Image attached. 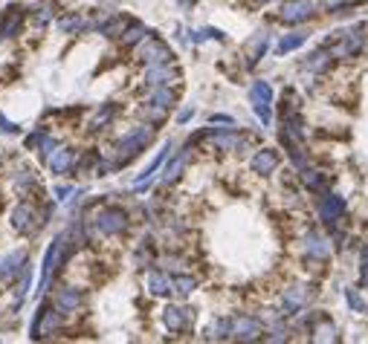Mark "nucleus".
Listing matches in <instances>:
<instances>
[{"mask_svg": "<svg viewBox=\"0 0 368 344\" xmlns=\"http://www.w3.org/2000/svg\"><path fill=\"white\" fill-rule=\"evenodd\" d=\"M46 134H50V127H46V125H38L35 130H32V134L24 136V147H26V151H35V147L41 145V139H44Z\"/></svg>", "mask_w": 368, "mask_h": 344, "instance_id": "40", "label": "nucleus"}, {"mask_svg": "<svg viewBox=\"0 0 368 344\" xmlns=\"http://www.w3.org/2000/svg\"><path fill=\"white\" fill-rule=\"evenodd\" d=\"M157 264H159L157 240H154V235H142L139 243H137V249H134V266L137 269H154Z\"/></svg>", "mask_w": 368, "mask_h": 344, "instance_id": "26", "label": "nucleus"}, {"mask_svg": "<svg viewBox=\"0 0 368 344\" xmlns=\"http://www.w3.org/2000/svg\"><path fill=\"white\" fill-rule=\"evenodd\" d=\"M308 38H310V32H305V29L287 32V35H281V38H279V44H276V55H287V53H293V49L305 46V44H308Z\"/></svg>", "mask_w": 368, "mask_h": 344, "instance_id": "31", "label": "nucleus"}, {"mask_svg": "<svg viewBox=\"0 0 368 344\" xmlns=\"http://www.w3.org/2000/svg\"><path fill=\"white\" fill-rule=\"evenodd\" d=\"M82 249H85V246H82V240L73 235L70 226L53 237V243L46 246L44 264H41V281H38V295H41V298L53 292V287H55V281L61 278V272L67 269V264L73 260V255H78Z\"/></svg>", "mask_w": 368, "mask_h": 344, "instance_id": "1", "label": "nucleus"}, {"mask_svg": "<svg viewBox=\"0 0 368 344\" xmlns=\"http://www.w3.org/2000/svg\"><path fill=\"white\" fill-rule=\"evenodd\" d=\"M301 249H305V257H308V260L325 264V260L331 257V252H333V243H331V237L319 235L316 228H310V232L305 235V240H301Z\"/></svg>", "mask_w": 368, "mask_h": 344, "instance_id": "22", "label": "nucleus"}, {"mask_svg": "<svg viewBox=\"0 0 368 344\" xmlns=\"http://www.w3.org/2000/svg\"><path fill=\"white\" fill-rule=\"evenodd\" d=\"M26 21H29V9L21 3H9L0 12V41H15L18 35H24Z\"/></svg>", "mask_w": 368, "mask_h": 344, "instance_id": "13", "label": "nucleus"}, {"mask_svg": "<svg viewBox=\"0 0 368 344\" xmlns=\"http://www.w3.org/2000/svg\"><path fill=\"white\" fill-rule=\"evenodd\" d=\"M55 24L61 35H87V32H96V12L93 9L61 12Z\"/></svg>", "mask_w": 368, "mask_h": 344, "instance_id": "12", "label": "nucleus"}, {"mask_svg": "<svg viewBox=\"0 0 368 344\" xmlns=\"http://www.w3.org/2000/svg\"><path fill=\"white\" fill-rule=\"evenodd\" d=\"M61 145H64V142H61L58 136H53V134H46V136L41 139V145L35 147V151H38V156H41V159L46 162V159H50V156H53V154L58 151V147H61Z\"/></svg>", "mask_w": 368, "mask_h": 344, "instance_id": "39", "label": "nucleus"}, {"mask_svg": "<svg viewBox=\"0 0 368 344\" xmlns=\"http://www.w3.org/2000/svg\"><path fill=\"white\" fill-rule=\"evenodd\" d=\"M102 162V154H99V147H87V154L82 156L78 154V165H76V174H82V176H93L96 174V165Z\"/></svg>", "mask_w": 368, "mask_h": 344, "instance_id": "36", "label": "nucleus"}, {"mask_svg": "<svg viewBox=\"0 0 368 344\" xmlns=\"http://www.w3.org/2000/svg\"><path fill=\"white\" fill-rule=\"evenodd\" d=\"M29 266V249H12L0 255V287H12Z\"/></svg>", "mask_w": 368, "mask_h": 344, "instance_id": "17", "label": "nucleus"}, {"mask_svg": "<svg viewBox=\"0 0 368 344\" xmlns=\"http://www.w3.org/2000/svg\"><path fill=\"white\" fill-rule=\"evenodd\" d=\"M229 333H232V316H220V318H215L209 327H206V341H227L229 338Z\"/></svg>", "mask_w": 368, "mask_h": 344, "instance_id": "35", "label": "nucleus"}, {"mask_svg": "<svg viewBox=\"0 0 368 344\" xmlns=\"http://www.w3.org/2000/svg\"><path fill=\"white\" fill-rule=\"evenodd\" d=\"M310 338L313 341H340V327L333 324L328 316H319V321L313 324V330H310Z\"/></svg>", "mask_w": 368, "mask_h": 344, "instance_id": "33", "label": "nucleus"}, {"mask_svg": "<svg viewBox=\"0 0 368 344\" xmlns=\"http://www.w3.org/2000/svg\"><path fill=\"white\" fill-rule=\"evenodd\" d=\"M154 139H157V125H151V122H139L134 127H128L125 134L114 142V151H107V156L114 159V168L116 171L128 168L137 156H142L148 151V147L154 145Z\"/></svg>", "mask_w": 368, "mask_h": 344, "instance_id": "3", "label": "nucleus"}, {"mask_svg": "<svg viewBox=\"0 0 368 344\" xmlns=\"http://www.w3.org/2000/svg\"><path fill=\"white\" fill-rule=\"evenodd\" d=\"M354 3H357V6H360V3H368V0H354Z\"/></svg>", "mask_w": 368, "mask_h": 344, "instance_id": "50", "label": "nucleus"}, {"mask_svg": "<svg viewBox=\"0 0 368 344\" xmlns=\"http://www.w3.org/2000/svg\"><path fill=\"white\" fill-rule=\"evenodd\" d=\"M319 6H322V12H328V15H340L348 6V0H319Z\"/></svg>", "mask_w": 368, "mask_h": 344, "instance_id": "42", "label": "nucleus"}, {"mask_svg": "<svg viewBox=\"0 0 368 344\" xmlns=\"http://www.w3.org/2000/svg\"><path fill=\"white\" fill-rule=\"evenodd\" d=\"M29 289H32V264L21 272V278L12 284V298H15V313L24 307V301L29 298Z\"/></svg>", "mask_w": 368, "mask_h": 344, "instance_id": "32", "label": "nucleus"}, {"mask_svg": "<svg viewBox=\"0 0 368 344\" xmlns=\"http://www.w3.org/2000/svg\"><path fill=\"white\" fill-rule=\"evenodd\" d=\"M134 58L139 67H157V64H174L177 55H174V49L157 35H148L137 49H134Z\"/></svg>", "mask_w": 368, "mask_h": 344, "instance_id": "7", "label": "nucleus"}, {"mask_svg": "<svg viewBox=\"0 0 368 344\" xmlns=\"http://www.w3.org/2000/svg\"><path fill=\"white\" fill-rule=\"evenodd\" d=\"M365 41H368V26L365 24H354L348 29L333 32L325 44L333 49V55H337V58H357L365 49Z\"/></svg>", "mask_w": 368, "mask_h": 344, "instance_id": "5", "label": "nucleus"}, {"mask_svg": "<svg viewBox=\"0 0 368 344\" xmlns=\"http://www.w3.org/2000/svg\"><path fill=\"white\" fill-rule=\"evenodd\" d=\"M12 188H15V194L21 197V200H35V203H41V200H46V191H44V183H41V174L32 168V165H18L12 171Z\"/></svg>", "mask_w": 368, "mask_h": 344, "instance_id": "6", "label": "nucleus"}, {"mask_svg": "<svg viewBox=\"0 0 368 344\" xmlns=\"http://www.w3.org/2000/svg\"><path fill=\"white\" fill-rule=\"evenodd\" d=\"M270 41H273V32H270V29H259L255 35H249V41L244 46V64H247V70L259 67V61L267 55V49H270Z\"/></svg>", "mask_w": 368, "mask_h": 344, "instance_id": "21", "label": "nucleus"}, {"mask_svg": "<svg viewBox=\"0 0 368 344\" xmlns=\"http://www.w3.org/2000/svg\"><path fill=\"white\" fill-rule=\"evenodd\" d=\"M316 18V3L313 0H284L279 9V21L284 26H301Z\"/></svg>", "mask_w": 368, "mask_h": 344, "instance_id": "15", "label": "nucleus"}, {"mask_svg": "<svg viewBox=\"0 0 368 344\" xmlns=\"http://www.w3.org/2000/svg\"><path fill=\"white\" fill-rule=\"evenodd\" d=\"M119 113H122V105L119 102H105V105H99V110L93 113V119L87 125V134H102V130H107L110 125L119 119Z\"/></svg>", "mask_w": 368, "mask_h": 344, "instance_id": "25", "label": "nucleus"}, {"mask_svg": "<svg viewBox=\"0 0 368 344\" xmlns=\"http://www.w3.org/2000/svg\"><path fill=\"white\" fill-rule=\"evenodd\" d=\"M0 134H9V136H18L21 134V125L18 122H12V119H6L3 113H0Z\"/></svg>", "mask_w": 368, "mask_h": 344, "instance_id": "44", "label": "nucleus"}, {"mask_svg": "<svg viewBox=\"0 0 368 344\" xmlns=\"http://www.w3.org/2000/svg\"><path fill=\"white\" fill-rule=\"evenodd\" d=\"M203 38H206V41H220V44L227 41V35H223L220 29H215V26H206V29H203Z\"/></svg>", "mask_w": 368, "mask_h": 344, "instance_id": "47", "label": "nucleus"}, {"mask_svg": "<svg viewBox=\"0 0 368 344\" xmlns=\"http://www.w3.org/2000/svg\"><path fill=\"white\" fill-rule=\"evenodd\" d=\"M313 295H316V289L308 284H290L281 292V313L284 316H301L305 307L313 301Z\"/></svg>", "mask_w": 368, "mask_h": 344, "instance_id": "14", "label": "nucleus"}, {"mask_svg": "<svg viewBox=\"0 0 368 344\" xmlns=\"http://www.w3.org/2000/svg\"><path fill=\"white\" fill-rule=\"evenodd\" d=\"M73 191H76L73 185H67V183H58V185L53 188V200H58V203H67Z\"/></svg>", "mask_w": 368, "mask_h": 344, "instance_id": "43", "label": "nucleus"}, {"mask_svg": "<svg viewBox=\"0 0 368 344\" xmlns=\"http://www.w3.org/2000/svg\"><path fill=\"white\" fill-rule=\"evenodd\" d=\"M168 113H171V107H163V105H157V102H151V98H146L139 107H137V116L142 119V122H151V125H163L166 119H168Z\"/></svg>", "mask_w": 368, "mask_h": 344, "instance_id": "30", "label": "nucleus"}, {"mask_svg": "<svg viewBox=\"0 0 368 344\" xmlns=\"http://www.w3.org/2000/svg\"><path fill=\"white\" fill-rule=\"evenodd\" d=\"M76 165H78V151L73 145H61L58 151L46 159V168H50L53 176H70V174H76Z\"/></svg>", "mask_w": 368, "mask_h": 344, "instance_id": "19", "label": "nucleus"}, {"mask_svg": "<svg viewBox=\"0 0 368 344\" xmlns=\"http://www.w3.org/2000/svg\"><path fill=\"white\" fill-rule=\"evenodd\" d=\"M195 318H198V309L195 307H180V304H166L163 313H159V321L168 333H191L195 330Z\"/></svg>", "mask_w": 368, "mask_h": 344, "instance_id": "10", "label": "nucleus"}, {"mask_svg": "<svg viewBox=\"0 0 368 344\" xmlns=\"http://www.w3.org/2000/svg\"><path fill=\"white\" fill-rule=\"evenodd\" d=\"M142 90L151 93L157 87H180L183 70L177 64H157V67H142Z\"/></svg>", "mask_w": 368, "mask_h": 344, "instance_id": "9", "label": "nucleus"}, {"mask_svg": "<svg viewBox=\"0 0 368 344\" xmlns=\"http://www.w3.org/2000/svg\"><path fill=\"white\" fill-rule=\"evenodd\" d=\"M209 125H229V127H235L238 122H235V116H227V113H212Z\"/></svg>", "mask_w": 368, "mask_h": 344, "instance_id": "45", "label": "nucleus"}, {"mask_svg": "<svg viewBox=\"0 0 368 344\" xmlns=\"http://www.w3.org/2000/svg\"><path fill=\"white\" fill-rule=\"evenodd\" d=\"M345 197L340 194H333V191H322L316 197V215H319V223H322L325 228H333V226H340V220L345 217Z\"/></svg>", "mask_w": 368, "mask_h": 344, "instance_id": "11", "label": "nucleus"}, {"mask_svg": "<svg viewBox=\"0 0 368 344\" xmlns=\"http://www.w3.org/2000/svg\"><path fill=\"white\" fill-rule=\"evenodd\" d=\"M252 110H255V116L261 119L264 127L273 125V105H264V102H252Z\"/></svg>", "mask_w": 368, "mask_h": 344, "instance_id": "41", "label": "nucleus"}, {"mask_svg": "<svg viewBox=\"0 0 368 344\" xmlns=\"http://www.w3.org/2000/svg\"><path fill=\"white\" fill-rule=\"evenodd\" d=\"M191 119H195V107H191V105H189V107H183V110L177 113V116H174V122H177V125H189Z\"/></svg>", "mask_w": 368, "mask_h": 344, "instance_id": "46", "label": "nucleus"}, {"mask_svg": "<svg viewBox=\"0 0 368 344\" xmlns=\"http://www.w3.org/2000/svg\"><path fill=\"white\" fill-rule=\"evenodd\" d=\"M148 35H154V29H148L146 24L137 21V18H131V21H128V26H125V32L119 35V46L122 49H137Z\"/></svg>", "mask_w": 368, "mask_h": 344, "instance_id": "27", "label": "nucleus"}, {"mask_svg": "<svg viewBox=\"0 0 368 344\" xmlns=\"http://www.w3.org/2000/svg\"><path fill=\"white\" fill-rule=\"evenodd\" d=\"M85 220L93 237H122L131 232V211L119 203H99L85 208Z\"/></svg>", "mask_w": 368, "mask_h": 344, "instance_id": "2", "label": "nucleus"}, {"mask_svg": "<svg viewBox=\"0 0 368 344\" xmlns=\"http://www.w3.org/2000/svg\"><path fill=\"white\" fill-rule=\"evenodd\" d=\"M360 287H362V289H368V264H365V266H360Z\"/></svg>", "mask_w": 368, "mask_h": 344, "instance_id": "48", "label": "nucleus"}, {"mask_svg": "<svg viewBox=\"0 0 368 344\" xmlns=\"http://www.w3.org/2000/svg\"><path fill=\"white\" fill-rule=\"evenodd\" d=\"M279 165H281V154L276 147H259L249 159L252 174H259V176H273L279 171Z\"/></svg>", "mask_w": 368, "mask_h": 344, "instance_id": "24", "label": "nucleus"}, {"mask_svg": "<svg viewBox=\"0 0 368 344\" xmlns=\"http://www.w3.org/2000/svg\"><path fill=\"white\" fill-rule=\"evenodd\" d=\"M299 179H301V185H305L310 194H322V191H331V176L325 171H319V168H301L299 171Z\"/></svg>", "mask_w": 368, "mask_h": 344, "instance_id": "29", "label": "nucleus"}, {"mask_svg": "<svg viewBox=\"0 0 368 344\" xmlns=\"http://www.w3.org/2000/svg\"><path fill=\"white\" fill-rule=\"evenodd\" d=\"M195 151H198V147L183 145L180 151H174V154L163 162V168H159V176H157L159 188H171V185L180 183V179H183V171H186V165L191 162V156H195Z\"/></svg>", "mask_w": 368, "mask_h": 344, "instance_id": "8", "label": "nucleus"}, {"mask_svg": "<svg viewBox=\"0 0 368 344\" xmlns=\"http://www.w3.org/2000/svg\"><path fill=\"white\" fill-rule=\"evenodd\" d=\"M267 3H273V0H252V6H267Z\"/></svg>", "mask_w": 368, "mask_h": 344, "instance_id": "49", "label": "nucleus"}, {"mask_svg": "<svg viewBox=\"0 0 368 344\" xmlns=\"http://www.w3.org/2000/svg\"><path fill=\"white\" fill-rule=\"evenodd\" d=\"M146 289H148V295L151 298H171L174 295V272H168V269H148V275H146Z\"/></svg>", "mask_w": 368, "mask_h": 344, "instance_id": "20", "label": "nucleus"}, {"mask_svg": "<svg viewBox=\"0 0 368 344\" xmlns=\"http://www.w3.org/2000/svg\"><path fill=\"white\" fill-rule=\"evenodd\" d=\"M264 333L267 330H264L261 316H247V313L232 316V333H229L232 341H261Z\"/></svg>", "mask_w": 368, "mask_h": 344, "instance_id": "18", "label": "nucleus"}, {"mask_svg": "<svg viewBox=\"0 0 368 344\" xmlns=\"http://www.w3.org/2000/svg\"><path fill=\"white\" fill-rule=\"evenodd\" d=\"M67 321L70 318L55 307V301H41L35 316H32V324H29V341H44V338L64 333Z\"/></svg>", "mask_w": 368, "mask_h": 344, "instance_id": "4", "label": "nucleus"}, {"mask_svg": "<svg viewBox=\"0 0 368 344\" xmlns=\"http://www.w3.org/2000/svg\"><path fill=\"white\" fill-rule=\"evenodd\" d=\"M337 55H333V49L328 46V44H322L319 49H313V53L301 61V67H305L310 75H325V73H331L333 67H337Z\"/></svg>", "mask_w": 368, "mask_h": 344, "instance_id": "23", "label": "nucleus"}, {"mask_svg": "<svg viewBox=\"0 0 368 344\" xmlns=\"http://www.w3.org/2000/svg\"><path fill=\"white\" fill-rule=\"evenodd\" d=\"M345 292V301H348V307H351V313H357V316H368V301L360 295V289L357 287H348V289H342Z\"/></svg>", "mask_w": 368, "mask_h": 344, "instance_id": "38", "label": "nucleus"}, {"mask_svg": "<svg viewBox=\"0 0 368 344\" xmlns=\"http://www.w3.org/2000/svg\"><path fill=\"white\" fill-rule=\"evenodd\" d=\"M273 98H276V93H273V87H270V81L259 78V81H252V84H249V105H252V102L273 105Z\"/></svg>", "mask_w": 368, "mask_h": 344, "instance_id": "37", "label": "nucleus"}, {"mask_svg": "<svg viewBox=\"0 0 368 344\" xmlns=\"http://www.w3.org/2000/svg\"><path fill=\"white\" fill-rule=\"evenodd\" d=\"M200 281L191 272H174V295L177 298H191V295L198 292Z\"/></svg>", "mask_w": 368, "mask_h": 344, "instance_id": "34", "label": "nucleus"}, {"mask_svg": "<svg viewBox=\"0 0 368 344\" xmlns=\"http://www.w3.org/2000/svg\"><path fill=\"white\" fill-rule=\"evenodd\" d=\"M61 12H64V9L55 3V0H41L38 6H32V9H29V21L35 24L38 29H46L53 21H58V15H61Z\"/></svg>", "mask_w": 368, "mask_h": 344, "instance_id": "28", "label": "nucleus"}, {"mask_svg": "<svg viewBox=\"0 0 368 344\" xmlns=\"http://www.w3.org/2000/svg\"><path fill=\"white\" fill-rule=\"evenodd\" d=\"M55 307L61 309L67 318H73V316H78L82 309L87 307V295H85V289L82 287H76V284H64V287H58L55 289Z\"/></svg>", "mask_w": 368, "mask_h": 344, "instance_id": "16", "label": "nucleus"}]
</instances>
